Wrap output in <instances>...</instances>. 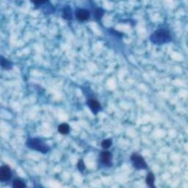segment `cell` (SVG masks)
Wrapping results in <instances>:
<instances>
[{
  "instance_id": "cell-1",
  "label": "cell",
  "mask_w": 188,
  "mask_h": 188,
  "mask_svg": "<svg viewBox=\"0 0 188 188\" xmlns=\"http://www.w3.org/2000/svg\"><path fill=\"white\" fill-rule=\"evenodd\" d=\"M150 40L156 45H162L171 41V35L167 28H160L150 36Z\"/></svg>"
},
{
  "instance_id": "cell-2",
  "label": "cell",
  "mask_w": 188,
  "mask_h": 188,
  "mask_svg": "<svg viewBox=\"0 0 188 188\" xmlns=\"http://www.w3.org/2000/svg\"><path fill=\"white\" fill-rule=\"evenodd\" d=\"M26 145L30 149L39 151L42 154H46L50 150L49 146L43 140L37 138V137L29 138L27 140Z\"/></svg>"
},
{
  "instance_id": "cell-3",
  "label": "cell",
  "mask_w": 188,
  "mask_h": 188,
  "mask_svg": "<svg viewBox=\"0 0 188 188\" xmlns=\"http://www.w3.org/2000/svg\"><path fill=\"white\" fill-rule=\"evenodd\" d=\"M131 161L133 167L137 170L147 169L148 166L144 158L141 155L137 153L132 154L131 156Z\"/></svg>"
},
{
  "instance_id": "cell-4",
  "label": "cell",
  "mask_w": 188,
  "mask_h": 188,
  "mask_svg": "<svg viewBox=\"0 0 188 188\" xmlns=\"http://www.w3.org/2000/svg\"><path fill=\"white\" fill-rule=\"evenodd\" d=\"M90 16V12L88 10L78 8L75 10V17L78 21H85L88 20Z\"/></svg>"
},
{
  "instance_id": "cell-5",
  "label": "cell",
  "mask_w": 188,
  "mask_h": 188,
  "mask_svg": "<svg viewBox=\"0 0 188 188\" xmlns=\"http://www.w3.org/2000/svg\"><path fill=\"white\" fill-rule=\"evenodd\" d=\"M11 178V170L8 165H3L0 168V181L8 182Z\"/></svg>"
},
{
  "instance_id": "cell-6",
  "label": "cell",
  "mask_w": 188,
  "mask_h": 188,
  "mask_svg": "<svg viewBox=\"0 0 188 188\" xmlns=\"http://www.w3.org/2000/svg\"><path fill=\"white\" fill-rule=\"evenodd\" d=\"M87 105L90 107V110L92 111L94 114H97L100 110H101V104L96 98H90L87 99Z\"/></svg>"
},
{
  "instance_id": "cell-7",
  "label": "cell",
  "mask_w": 188,
  "mask_h": 188,
  "mask_svg": "<svg viewBox=\"0 0 188 188\" xmlns=\"http://www.w3.org/2000/svg\"><path fill=\"white\" fill-rule=\"evenodd\" d=\"M100 160H101L102 164L105 166H110L111 160H112V154L110 151H104L101 153L100 155Z\"/></svg>"
},
{
  "instance_id": "cell-8",
  "label": "cell",
  "mask_w": 188,
  "mask_h": 188,
  "mask_svg": "<svg viewBox=\"0 0 188 188\" xmlns=\"http://www.w3.org/2000/svg\"><path fill=\"white\" fill-rule=\"evenodd\" d=\"M154 182H155V177H154V173H148L146 178V184H147L148 187L151 188L155 187Z\"/></svg>"
},
{
  "instance_id": "cell-9",
  "label": "cell",
  "mask_w": 188,
  "mask_h": 188,
  "mask_svg": "<svg viewBox=\"0 0 188 188\" xmlns=\"http://www.w3.org/2000/svg\"><path fill=\"white\" fill-rule=\"evenodd\" d=\"M1 66L4 69L10 70L12 68V62L3 56H1Z\"/></svg>"
},
{
  "instance_id": "cell-10",
  "label": "cell",
  "mask_w": 188,
  "mask_h": 188,
  "mask_svg": "<svg viewBox=\"0 0 188 188\" xmlns=\"http://www.w3.org/2000/svg\"><path fill=\"white\" fill-rule=\"evenodd\" d=\"M57 129H58V132H60V134H62V135H67L70 132V126L68 123H61V124L58 126Z\"/></svg>"
},
{
  "instance_id": "cell-11",
  "label": "cell",
  "mask_w": 188,
  "mask_h": 188,
  "mask_svg": "<svg viewBox=\"0 0 188 188\" xmlns=\"http://www.w3.org/2000/svg\"><path fill=\"white\" fill-rule=\"evenodd\" d=\"M62 17L63 19L71 20L72 19V12H71V8L69 6H66L62 11Z\"/></svg>"
},
{
  "instance_id": "cell-12",
  "label": "cell",
  "mask_w": 188,
  "mask_h": 188,
  "mask_svg": "<svg viewBox=\"0 0 188 188\" xmlns=\"http://www.w3.org/2000/svg\"><path fill=\"white\" fill-rule=\"evenodd\" d=\"M12 187L14 188H24L26 187L27 185L23 181L19 179H16L12 182Z\"/></svg>"
},
{
  "instance_id": "cell-13",
  "label": "cell",
  "mask_w": 188,
  "mask_h": 188,
  "mask_svg": "<svg viewBox=\"0 0 188 188\" xmlns=\"http://www.w3.org/2000/svg\"><path fill=\"white\" fill-rule=\"evenodd\" d=\"M103 15H104V11L102 10V9L97 8L95 10L94 17L96 19H101V17L103 16Z\"/></svg>"
},
{
  "instance_id": "cell-14",
  "label": "cell",
  "mask_w": 188,
  "mask_h": 188,
  "mask_svg": "<svg viewBox=\"0 0 188 188\" xmlns=\"http://www.w3.org/2000/svg\"><path fill=\"white\" fill-rule=\"evenodd\" d=\"M112 145V140L110 139H105L101 142V147L105 149H108Z\"/></svg>"
},
{
  "instance_id": "cell-15",
  "label": "cell",
  "mask_w": 188,
  "mask_h": 188,
  "mask_svg": "<svg viewBox=\"0 0 188 188\" xmlns=\"http://www.w3.org/2000/svg\"><path fill=\"white\" fill-rule=\"evenodd\" d=\"M77 168H78L79 171H80V172H82L85 169V163H84L83 160H79V162L77 163Z\"/></svg>"
},
{
  "instance_id": "cell-16",
  "label": "cell",
  "mask_w": 188,
  "mask_h": 188,
  "mask_svg": "<svg viewBox=\"0 0 188 188\" xmlns=\"http://www.w3.org/2000/svg\"><path fill=\"white\" fill-rule=\"evenodd\" d=\"M48 2L47 1H39V2H33L34 5H43L45 4V3Z\"/></svg>"
}]
</instances>
